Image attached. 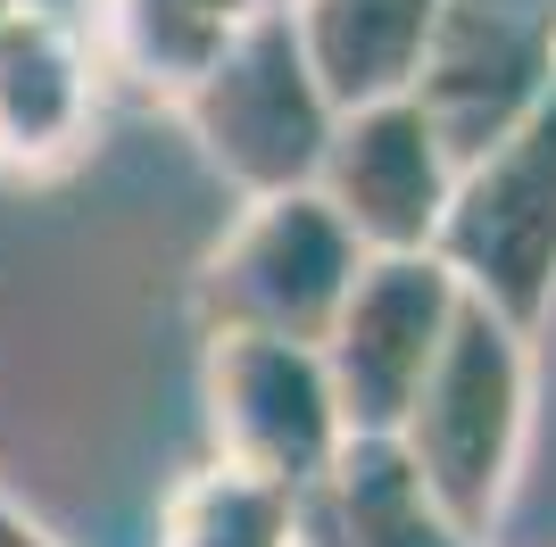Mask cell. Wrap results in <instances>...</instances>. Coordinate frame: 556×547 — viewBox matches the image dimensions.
<instances>
[{"label":"cell","instance_id":"cell-1","mask_svg":"<svg viewBox=\"0 0 556 547\" xmlns=\"http://www.w3.org/2000/svg\"><path fill=\"white\" fill-rule=\"evenodd\" d=\"M532 415H540V341L465 298L432 382L391 440L407 448L424 489L473 547H490L515 514V489L532 465Z\"/></svg>","mask_w":556,"mask_h":547},{"label":"cell","instance_id":"cell-2","mask_svg":"<svg viewBox=\"0 0 556 547\" xmlns=\"http://www.w3.org/2000/svg\"><path fill=\"white\" fill-rule=\"evenodd\" d=\"M184 133L200 141L208 175L232 200H282V191H316L325 150L341 133V109L325 100L316 67H307L291 9H257L232 50L200 84L175 100Z\"/></svg>","mask_w":556,"mask_h":547},{"label":"cell","instance_id":"cell-3","mask_svg":"<svg viewBox=\"0 0 556 547\" xmlns=\"http://www.w3.org/2000/svg\"><path fill=\"white\" fill-rule=\"evenodd\" d=\"M366 250L325 207V191H282V200H241L216 250L191 274V323L200 341L216 332H257V341H307L325 348L341 298L357 291Z\"/></svg>","mask_w":556,"mask_h":547},{"label":"cell","instance_id":"cell-4","mask_svg":"<svg viewBox=\"0 0 556 547\" xmlns=\"http://www.w3.org/2000/svg\"><path fill=\"white\" fill-rule=\"evenodd\" d=\"M441 257L473 307L515 332H548L556 316V84L498 150L457 175V207L441 225Z\"/></svg>","mask_w":556,"mask_h":547},{"label":"cell","instance_id":"cell-5","mask_svg":"<svg viewBox=\"0 0 556 547\" xmlns=\"http://www.w3.org/2000/svg\"><path fill=\"white\" fill-rule=\"evenodd\" d=\"M200 423H208L216 465L275 481L291 498H307L349 448V415L325 348L257 341V332L200 341Z\"/></svg>","mask_w":556,"mask_h":547},{"label":"cell","instance_id":"cell-6","mask_svg":"<svg viewBox=\"0 0 556 547\" xmlns=\"http://www.w3.org/2000/svg\"><path fill=\"white\" fill-rule=\"evenodd\" d=\"M465 316V282L441 257H366L357 291L325 332V365L341 390L349 440H391L424 398L448 332Z\"/></svg>","mask_w":556,"mask_h":547},{"label":"cell","instance_id":"cell-7","mask_svg":"<svg viewBox=\"0 0 556 547\" xmlns=\"http://www.w3.org/2000/svg\"><path fill=\"white\" fill-rule=\"evenodd\" d=\"M556 84V0H441L416 109L441 125L457 166L523 125Z\"/></svg>","mask_w":556,"mask_h":547},{"label":"cell","instance_id":"cell-8","mask_svg":"<svg viewBox=\"0 0 556 547\" xmlns=\"http://www.w3.org/2000/svg\"><path fill=\"white\" fill-rule=\"evenodd\" d=\"M457 150L416 100H382V109L341 116V133L325 150V207L357 232L366 257H432L441 225L457 207Z\"/></svg>","mask_w":556,"mask_h":547},{"label":"cell","instance_id":"cell-9","mask_svg":"<svg viewBox=\"0 0 556 547\" xmlns=\"http://www.w3.org/2000/svg\"><path fill=\"white\" fill-rule=\"evenodd\" d=\"M100 91H109V67H100L92 25L59 9H17L0 25V175H75L100 133Z\"/></svg>","mask_w":556,"mask_h":547},{"label":"cell","instance_id":"cell-10","mask_svg":"<svg viewBox=\"0 0 556 547\" xmlns=\"http://www.w3.org/2000/svg\"><path fill=\"white\" fill-rule=\"evenodd\" d=\"M432 25H441V0H291V34L341 116L416 100Z\"/></svg>","mask_w":556,"mask_h":547},{"label":"cell","instance_id":"cell-11","mask_svg":"<svg viewBox=\"0 0 556 547\" xmlns=\"http://www.w3.org/2000/svg\"><path fill=\"white\" fill-rule=\"evenodd\" d=\"M307 547H473L441 514L399 440H349L316 489H307Z\"/></svg>","mask_w":556,"mask_h":547},{"label":"cell","instance_id":"cell-12","mask_svg":"<svg viewBox=\"0 0 556 547\" xmlns=\"http://www.w3.org/2000/svg\"><path fill=\"white\" fill-rule=\"evenodd\" d=\"M250 17H257V0H92L84 9L100 67L125 75L141 100H166V109L225 59Z\"/></svg>","mask_w":556,"mask_h":547},{"label":"cell","instance_id":"cell-13","mask_svg":"<svg viewBox=\"0 0 556 547\" xmlns=\"http://www.w3.org/2000/svg\"><path fill=\"white\" fill-rule=\"evenodd\" d=\"M159 547H307V498L208 456L200 473L175 481L159 514Z\"/></svg>","mask_w":556,"mask_h":547},{"label":"cell","instance_id":"cell-14","mask_svg":"<svg viewBox=\"0 0 556 547\" xmlns=\"http://www.w3.org/2000/svg\"><path fill=\"white\" fill-rule=\"evenodd\" d=\"M0 547H67V539H59V531H50L42 514L9 489V481H0Z\"/></svg>","mask_w":556,"mask_h":547},{"label":"cell","instance_id":"cell-15","mask_svg":"<svg viewBox=\"0 0 556 547\" xmlns=\"http://www.w3.org/2000/svg\"><path fill=\"white\" fill-rule=\"evenodd\" d=\"M25 9H59V17H84L92 0H25Z\"/></svg>","mask_w":556,"mask_h":547},{"label":"cell","instance_id":"cell-16","mask_svg":"<svg viewBox=\"0 0 556 547\" xmlns=\"http://www.w3.org/2000/svg\"><path fill=\"white\" fill-rule=\"evenodd\" d=\"M17 9H25V0H0V25H9V17H17Z\"/></svg>","mask_w":556,"mask_h":547},{"label":"cell","instance_id":"cell-17","mask_svg":"<svg viewBox=\"0 0 556 547\" xmlns=\"http://www.w3.org/2000/svg\"><path fill=\"white\" fill-rule=\"evenodd\" d=\"M257 9H291V0H257Z\"/></svg>","mask_w":556,"mask_h":547}]
</instances>
